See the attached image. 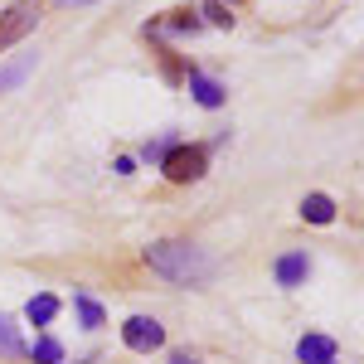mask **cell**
I'll list each match as a JSON object with an SVG mask.
<instances>
[{"label": "cell", "mask_w": 364, "mask_h": 364, "mask_svg": "<svg viewBox=\"0 0 364 364\" xmlns=\"http://www.w3.org/2000/svg\"><path fill=\"white\" fill-rule=\"evenodd\" d=\"M146 267L161 272V277H170V282H204L214 272V262H209L195 243H175V238L151 243V248H146Z\"/></svg>", "instance_id": "obj_1"}, {"label": "cell", "mask_w": 364, "mask_h": 364, "mask_svg": "<svg viewBox=\"0 0 364 364\" xmlns=\"http://www.w3.org/2000/svg\"><path fill=\"white\" fill-rule=\"evenodd\" d=\"M204 166H209L204 146H170L166 156H161V170H166L170 185H190V180H199Z\"/></svg>", "instance_id": "obj_2"}, {"label": "cell", "mask_w": 364, "mask_h": 364, "mask_svg": "<svg viewBox=\"0 0 364 364\" xmlns=\"http://www.w3.org/2000/svg\"><path fill=\"white\" fill-rule=\"evenodd\" d=\"M34 25H39V0H15V5L0 15V54H5L10 44H20Z\"/></svg>", "instance_id": "obj_3"}, {"label": "cell", "mask_w": 364, "mask_h": 364, "mask_svg": "<svg viewBox=\"0 0 364 364\" xmlns=\"http://www.w3.org/2000/svg\"><path fill=\"white\" fill-rule=\"evenodd\" d=\"M122 340H127V350L151 355V350H161V345H166V326H161V321H151V316H132V321L122 326Z\"/></svg>", "instance_id": "obj_4"}, {"label": "cell", "mask_w": 364, "mask_h": 364, "mask_svg": "<svg viewBox=\"0 0 364 364\" xmlns=\"http://www.w3.org/2000/svg\"><path fill=\"white\" fill-rule=\"evenodd\" d=\"M296 360H301V364H331V360H336V340H331V336H301Z\"/></svg>", "instance_id": "obj_5"}, {"label": "cell", "mask_w": 364, "mask_h": 364, "mask_svg": "<svg viewBox=\"0 0 364 364\" xmlns=\"http://www.w3.org/2000/svg\"><path fill=\"white\" fill-rule=\"evenodd\" d=\"M301 219H306V224H331V219H336V199L331 195H306L301 199Z\"/></svg>", "instance_id": "obj_6"}, {"label": "cell", "mask_w": 364, "mask_h": 364, "mask_svg": "<svg viewBox=\"0 0 364 364\" xmlns=\"http://www.w3.org/2000/svg\"><path fill=\"white\" fill-rule=\"evenodd\" d=\"M306 252H287V257H282L277 262V282L282 287H301V282H306Z\"/></svg>", "instance_id": "obj_7"}, {"label": "cell", "mask_w": 364, "mask_h": 364, "mask_svg": "<svg viewBox=\"0 0 364 364\" xmlns=\"http://www.w3.org/2000/svg\"><path fill=\"white\" fill-rule=\"evenodd\" d=\"M190 92H195L199 107H224V87L214 78H204V73H190Z\"/></svg>", "instance_id": "obj_8"}, {"label": "cell", "mask_w": 364, "mask_h": 364, "mask_svg": "<svg viewBox=\"0 0 364 364\" xmlns=\"http://www.w3.org/2000/svg\"><path fill=\"white\" fill-rule=\"evenodd\" d=\"M15 355H25V340L15 331V321L0 311V360H15Z\"/></svg>", "instance_id": "obj_9"}, {"label": "cell", "mask_w": 364, "mask_h": 364, "mask_svg": "<svg viewBox=\"0 0 364 364\" xmlns=\"http://www.w3.org/2000/svg\"><path fill=\"white\" fill-rule=\"evenodd\" d=\"M54 316H58V296H49V291L29 296V321H34V326H49Z\"/></svg>", "instance_id": "obj_10"}, {"label": "cell", "mask_w": 364, "mask_h": 364, "mask_svg": "<svg viewBox=\"0 0 364 364\" xmlns=\"http://www.w3.org/2000/svg\"><path fill=\"white\" fill-rule=\"evenodd\" d=\"M73 301H78V316H83V326H87V331H97V326H107V316H102V306H97V301H92L87 291H78Z\"/></svg>", "instance_id": "obj_11"}, {"label": "cell", "mask_w": 364, "mask_h": 364, "mask_svg": "<svg viewBox=\"0 0 364 364\" xmlns=\"http://www.w3.org/2000/svg\"><path fill=\"white\" fill-rule=\"evenodd\" d=\"M29 68H34L29 58H20V63H10V68H0V92H5V87H15V83H20V78L29 73Z\"/></svg>", "instance_id": "obj_12"}, {"label": "cell", "mask_w": 364, "mask_h": 364, "mask_svg": "<svg viewBox=\"0 0 364 364\" xmlns=\"http://www.w3.org/2000/svg\"><path fill=\"white\" fill-rule=\"evenodd\" d=\"M34 360H39V364H63V350H58V340H39V345H34Z\"/></svg>", "instance_id": "obj_13"}, {"label": "cell", "mask_w": 364, "mask_h": 364, "mask_svg": "<svg viewBox=\"0 0 364 364\" xmlns=\"http://www.w3.org/2000/svg\"><path fill=\"white\" fill-rule=\"evenodd\" d=\"M204 20H209V25H219V29H228V25H233V15H228V10L219 5V0H209V5H204Z\"/></svg>", "instance_id": "obj_14"}, {"label": "cell", "mask_w": 364, "mask_h": 364, "mask_svg": "<svg viewBox=\"0 0 364 364\" xmlns=\"http://www.w3.org/2000/svg\"><path fill=\"white\" fill-rule=\"evenodd\" d=\"M166 151H170V141H146V146H141V161H161Z\"/></svg>", "instance_id": "obj_15"}, {"label": "cell", "mask_w": 364, "mask_h": 364, "mask_svg": "<svg viewBox=\"0 0 364 364\" xmlns=\"http://www.w3.org/2000/svg\"><path fill=\"white\" fill-rule=\"evenodd\" d=\"M199 20L195 15H190V10H175V20H170V29H195Z\"/></svg>", "instance_id": "obj_16"}, {"label": "cell", "mask_w": 364, "mask_h": 364, "mask_svg": "<svg viewBox=\"0 0 364 364\" xmlns=\"http://www.w3.org/2000/svg\"><path fill=\"white\" fill-rule=\"evenodd\" d=\"M170 364H199L195 355H170Z\"/></svg>", "instance_id": "obj_17"}, {"label": "cell", "mask_w": 364, "mask_h": 364, "mask_svg": "<svg viewBox=\"0 0 364 364\" xmlns=\"http://www.w3.org/2000/svg\"><path fill=\"white\" fill-rule=\"evenodd\" d=\"M54 5H63V10H73V5H92V0H54Z\"/></svg>", "instance_id": "obj_18"}, {"label": "cell", "mask_w": 364, "mask_h": 364, "mask_svg": "<svg viewBox=\"0 0 364 364\" xmlns=\"http://www.w3.org/2000/svg\"><path fill=\"white\" fill-rule=\"evenodd\" d=\"M331 364H336V360H331Z\"/></svg>", "instance_id": "obj_19"}]
</instances>
